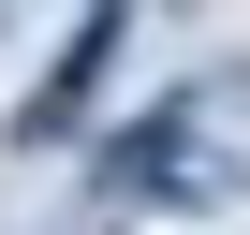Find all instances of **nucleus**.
Here are the masks:
<instances>
[{"label":"nucleus","instance_id":"obj_1","mask_svg":"<svg viewBox=\"0 0 250 235\" xmlns=\"http://www.w3.org/2000/svg\"><path fill=\"white\" fill-rule=\"evenodd\" d=\"M133 15H147V0H88V15L59 30V59H44V88H30V118H15V147H74V133H88V103H103L118 44H133Z\"/></svg>","mask_w":250,"mask_h":235},{"label":"nucleus","instance_id":"obj_2","mask_svg":"<svg viewBox=\"0 0 250 235\" xmlns=\"http://www.w3.org/2000/svg\"><path fill=\"white\" fill-rule=\"evenodd\" d=\"M177 176H191V88H177V103H147L133 133L103 147V191H177Z\"/></svg>","mask_w":250,"mask_h":235}]
</instances>
